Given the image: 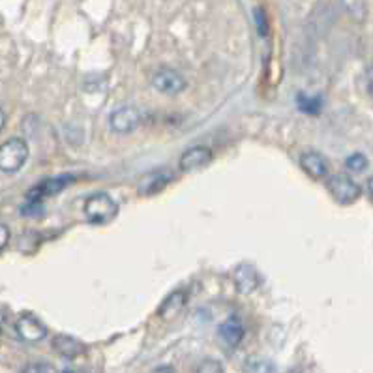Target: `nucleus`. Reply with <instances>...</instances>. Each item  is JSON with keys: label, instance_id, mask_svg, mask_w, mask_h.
Returning a JSON list of instances; mask_svg holds the SVG:
<instances>
[{"label": "nucleus", "instance_id": "obj_1", "mask_svg": "<svg viewBox=\"0 0 373 373\" xmlns=\"http://www.w3.org/2000/svg\"><path fill=\"white\" fill-rule=\"evenodd\" d=\"M84 218L89 220L92 226H106L109 221H113L118 214V205L116 201L106 191H98V194L90 195L89 199L84 201Z\"/></svg>", "mask_w": 373, "mask_h": 373}, {"label": "nucleus", "instance_id": "obj_2", "mask_svg": "<svg viewBox=\"0 0 373 373\" xmlns=\"http://www.w3.org/2000/svg\"><path fill=\"white\" fill-rule=\"evenodd\" d=\"M28 160V145L21 137H11L0 145V171L17 173Z\"/></svg>", "mask_w": 373, "mask_h": 373}, {"label": "nucleus", "instance_id": "obj_3", "mask_svg": "<svg viewBox=\"0 0 373 373\" xmlns=\"http://www.w3.org/2000/svg\"><path fill=\"white\" fill-rule=\"evenodd\" d=\"M328 191H330L332 197L340 205H352L362 195L360 186L352 179H349L347 174H334V177H330V180H328Z\"/></svg>", "mask_w": 373, "mask_h": 373}, {"label": "nucleus", "instance_id": "obj_4", "mask_svg": "<svg viewBox=\"0 0 373 373\" xmlns=\"http://www.w3.org/2000/svg\"><path fill=\"white\" fill-rule=\"evenodd\" d=\"M72 182H75V179L72 174H62V177H55V179H45L40 184H36L34 188L28 191L27 199L28 203H42L48 197H55L57 194H60L62 189L68 188Z\"/></svg>", "mask_w": 373, "mask_h": 373}, {"label": "nucleus", "instance_id": "obj_5", "mask_svg": "<svg viewBox=\"0 0 373 373\" xmlns=\"http://www.w3.org/2000/svg\"><path fill=\"white\" fill-rule=\"evenodd\" d=\"M111 128L116 133H130L141 124V111L133 106H122L115 109L109 116Z\"/></svg>", "mask_w": 373, "mask_h": 373}, {"label": "nucleus", "instance_id": "obj_6", "mask_svg": "<svg viewBox=\"0 0 373 373\" xmlns=\"http://www.w3.org/2000/svg\"><path fill=\"white\" fill-rule=\"evenodd\" d=\"M16 328L17 334L21 336V340H25V342L28 343L42 342L43 338L48 336V326L43 325L40 317L30 313V311L23 313V316L17 319Z\"/></svg>", "mask_w": 373, "mask_h": 373}, {"label": "nucleus", "instance_id": "obj_7", "mask_svg": "<svg viewBox=\"0 0 373 373\" xmlns=\"http://www.w3.org/2000/svg\"><path fill=\"white\" fill-rule=\"evenodd\" d=\"M152 84L154 89L162 92V94L174 96L180 94L186 89V79L179 72H174V69L162 68L152 74Z\"/></svg>", "mask_w": 373, "mask_h": 373}, {"label": "nucleus", "instance_id": "obj_8", "mask_svg": "<svg viewBox=\"0 0 373 373\" xmlns=\"http://www.w3.org/2000/svg\"><path fill=\"white\" fill-rule=\"evenodd\" d=\"M212 160H214V154H212L211 148L194 147L182 154V158H180V169H182V173H195V171L208 167L212 163Z\"/></svg>", "mask_w": 373, "mask_h": 373}, {"label": "nucleus", "instance_id": "obj_9", "mask_svg": "<svg viewBox=\"0 0 373 373\" xmlns=\"http://www.w3.org/2000/svg\"><path fill=\"white\" fill-rule=\"evenodd\" d=\"M171 180H173V173H171V171L158 169V171H152V173L145 174V177L139 180L137 189H139V194L143 195L160 194L165 186L171 184Z\"/></svg>", "mask_w": 373, "mask_h": 373}, {"label": "nucleus", "instance_id": "obj_10", "mask_svg": "<svg viewBox=\"0 0 373 373\" xmlns=\"http://www.w3.org/2000/svg\"><path fill=\"white\" fill-rule=\"evenodd\" d=\"M300 167L304 169V173L313 180L325 179L326 174H328V163L326 160L323 158V154L319 152H304L300 156Z\"/></svg>", "mask_w": 373, "mask_h": 373}, {"label": "nucleus", "instance_id": "obj_11", "mask_svg": "<svg viewBox=\"0 0 373 373\" xmlns=\"http://www.w3.org/2000/svg\"><path fill=\"white\" fill-rule=\"evenodd\" d=\"M244 334H246V330H244V326H242V323L237 317L223 321L220 328H218V338L223 342V345L231 347V349L240 345V342L244 340Z\"/></svg>", "mask_w": 373, "mask_h": 373}, {"label": "nucleus", "instance_id": "obj_12", "mask_svg": "<svg viewBox=\"0 0 373 373\" xmlns=\"http://www.w3.org/2000/svg\"><path fill=\"white\" fill-rule=\"evenodd\" d=\"M53 349L60 357L69 358V360L81 357V355L87 352V347H84L83 342H79V340H75V338L72 336H66V334H64V336L62 334H58V336L53 338Z\"/></svg>", "mask_w": 373, "mask_h": 373}, {"label": "nucleus", "instance_id": "obj_13", "mask_svg": "<svg viewBox=\"0 0 373 373\" xmlns=\"http://www.w3.org/2000/svg\"><path fill=\"white\" fill-rule=\"evenodd\" d=\"M237 291L242 294H250L259 287V276L255 272V268L247 267V265H240L233 274Z\"/></svg>", "mask_w": 373, "mask_h": 373}, {"label": "nucleus", "instance_id": "obj_14", "mask_svg": "<svg viewBox=\"0 0 373 373\" xmlns=\"http://www.w3.org/2000/svg\"><path fill=\"white\" fill-rule=\"evenodd\" d=\"M186 302H188V293H186V291H174V293L169 294L167 299L163 300V304L160 306V317L167 321L174 319V317L182 311Z\"/></svg>", "mask_w": 373, "mask_h": 373}, {"label": "nucleus", "instance_id": "obj_15", "mask_svg": "<svg viewBox=\"0 0 373 373\" xmlns=\"http://www.w3.org/2000/svg\"><path fill=\"white\" fill-rule=\"evenodd\" d=\"M299 107H300V111H304V113H311V115H316V113H319V109H321V100L319 98H310V96L300 94Z\"/></svg>", "mask_w": 373, "mask_h": 373}, {"label": "nucleus", "instance_id": "obj_16", "mask_svg": "<svg viewBox=\"0 0 373 373\" xmlns=\"http://www.w3.org/2000/svg\"><path fill=\"white\" fill-rule=\"evenodd\" d=\"M345 167L349 171H355V173H360L364 169L368 167V158L364 154H352L345 160Z\"/></svg>", "mask_w": 373, "mask_h": 373}, {"label": "nucleus", "instance_id": "obj_17", "mask_svg": "<svg viewBox=\"0 0 373 373\" xmlns=\"http://www.w3.org/2000/svg\"><path fill=\"white\" fill-rule=\"evenodd\" d=\"M195 373H223V368L218 360H212V358H206L199 364V368Z\"/></svg>", "mask_w": 373, "mask_h": 373}, {"label": "nucleus", "instance_id": "obj_18", "mask_svg": "<svg viewBox=\"0 0 373 373\" xmlns=\"http://www.w3.org/2000/svg\"><path fill=\"white\" fill-rule=\"evenodd\" d=\"M21 373H53V368L48 366V364L36 362V364H28L27 368L23 369Z\"/></svg>", "mask_w": 373, "mask_h": 373}, {"label": "nucleus", "instance_id": "obj_19", "mask_svg": "<svg viewBox=\"0 0 373 373\" xmlns=\"http://www.w3.org/2000/svg\"><path fill=\"white\" fill-rule=\"evenodd\" d=\"M8 242H10V229L4 223H0V252L8 246Z\"/></svg>", "mask_w": 373, "mask_h": 373}, {"label": "nucleus", "instance_id": "obj_20", "mask_svg": "<svg viewBox=\"0 0 373 373\" xmlns=\"http://www.w3.org/2000/svg\"><path fill=\"white\" fill-rule=\"evenodd\" d=\"M253 364H255V368H253L255 373H263L265 369H267V373H274V366H270V364L265 362V360H252V366Z\"/></svg>", "mask_w": 373, "mask_h": 373}, {"label": "nucleus", "instance_id": "obj_21", "mask_svg": "<svg viewBox=\"0 0 373 373\" xmlns=\"http://www.w3.org/2000/svg\"><path fill=\"white\" fill-rule=\"evenodd\" d=\"M259 19V32H261V34H267V23H265V13L261 10L257 11V16H255Z\"/></svg>", "mask_w": 373, "mask_h": 373}, {"label": "nucleus", "instance_id": "obj_22", "mask_svg": "<svg viewBox=\"0 0 373 373\" xmlns=\"http://www.w3.org/2000/svg\"><path fill=\"white\" fill-rule=\"evenodd\" d=\"M150 373H177V372H174L173 366H160V368L152 369Z\"/></svg>", "mask_w": 373, "mask_h": 373}, {"label": "nucleus", "instance_id": "obj_23", "mask_svg": "<svg viewBox=\"0 0 373 373\" xmlns=\"http://www.w3.org/2000/svg\"><path fill=\"white\" fill-rule=\"evenodd\" d=\"M6 126V113L2 111V107H0V132H2V128Z\"/></svg>", "mask_w": 373, "mask_h": 373}, {"label": "nucleus", "instance_id": "obj_24", "mask_svg": "<svg viewBox=\"0 0 373 373\" xmlns=\"http://www.w3.org/2000/svg\"><path fill=\"white\" fill-rule=\"evenodd\" d=\"M62 373H75V372H69V369H66V372H62Z\"/></svg>", "mask_w": 373, "mask_h": 373}]
</instances>
